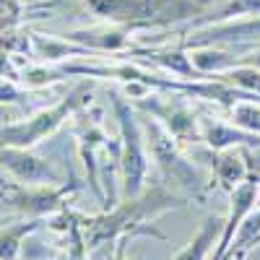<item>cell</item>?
Segmentation results:
<instances>
[{"label":"cell","instance_id":"obj_1","mask_svg":"<svg viewBox=\"0 0 260 260\" xmlns=\"http://www.w3.org/2000/svg\"><path fill=\"white\" fill-rule=\"evenodd\" d=\"M185 206L182 198L167 192L164 187H154L146 195H136V198H127L125 203H120L115 211L110 213H102L96 219H86V250H96L104 242H112L117 237H133V234H151V237H159L164 240V234L156 232L154 226H141L143 221H151L156 216L172 211V208H180Z\"/></svg>","mask_w":260,"mask_h":260},{"label":"cell","instance_id":"obj_2","mask_svg":"<svg viewBox=\"0 0 260 260\" xmlns=\"http://www.w3.org/2000/svg\"><path fill=\"white\" fill-rule=\"evenodd\" d=\"M115 110L122 127V187L127 198H136L143 190V175H146V154H143V141L141 130L136 125V117L130 107L115 96Z\"/></svg>","mask_w":260,"mask_h":260},{"label":"cell","instance_id":"obj_3","mask_svg":"<svg viewBox=\"0 0 260 260\" xmlns=\"http://www.w3.org/2000/svg\"><path fill=\"white\" fill-rule=\"evenodd\" d=\"M83 94V89H76L65 102H60L57 107H52V110H45L34 115L31 120L26 122H16V125H6L3 130H0V148L3 146H16V148H29L34 143H39L45 136H50L52 130L68 117V112L73 110V107L78 104V96Z\"/></svg>","mask_w":260,"mask_h":260},{"label":"cell","instance_id":"obj_4","mask_svg":"<svg viewBox=\"0 0 260 260\" xmlns=\"http://www.w3.org/2000/svg\"><path fill=\"white\" fill-rule=\"evenodd\" d=\"M148 138H151L154 159H156V164L161 167V172H164L169 180H175L177 185H185V187H192V190L201 187V182H203L201 175L195 172L192 164H187L177 154V146H175V141H172L169 130H164L156 120H151L148 122Z\"/></svg>","mask_w":260,"mask_h":260},{"label":"cell","instance_id":"obj_5","mask_svg":"<svg viewBox=\"0 0 260 260\" xmlns=\"http://www.w3.org/2000/svg\"><path fill=\"white\" fill-rule=\"evenodd\" d=\"M257 195H260V175H255V177L247 175L242 182H237V185L232 187V208H229V216H226V221H224V226H221L219 245H216L211 260H219V257L226 252V247L232 245L237 229L242 226L245 216L252 211V206H255V201H257Z\"/></svg>","mask_w":260,"mask_h":260},{"label":"cell","instance_id":"obj_6","mask_svg":"<svg viewBox=\"0 0 260 260\" xmlns=\"http://www.w3.org/2000/svg\"><path fill=\"white\" fill-rule=\"evenodd\" d=\"M0 164L8 167L18 180L24 182H57V172L31 154H26V148H16V146H3L0 148Z\"/></svg>","mask_w":260,"mask_h":260},{"label":"cell","instance_id":"obj_7","mask_svg":"<svg viewBox=\"0 0 260 260\" xmlns=\"http://www.w3.org/2000/svg\"><path fill=\"white\" fill-rule=\"evenodd\" d=\"M203 141L213 148V151H224L229 146H260V136L250 133V130H234L229 125H219V122H206L203 125Z\"/></svg>","mask_w":260,"mask_h":260},{"label":"cell","instance_id":"obj_8","mask_svg":"<svg viewBox=\"0 0 260 260\" xmlns=\"http://www.w3.org/2000/svg\"><path fill=\"white\" fill-rule=\"evenodd\" d=\"M255 245H260V208L255 213L250 211L245 216V221H242L240 229H237L232 245L226 247V252L219 260H245L252 252Z\"/></svg>","mask_w":260,"mask_h":260},{"label":"cell","instance_id":"obj_9","mask_svg":"<svg viewBox=\"0 0 260 260\" xmlns=\"http://www.w3.org/2000/svg\"><path fill=\"white\" fill-rule=\"evenodd\" d=\"M224 226V221L219 219H213V216H208V219L203 221L201 232L195 234V240H190L175 260H206L213 250V242H216V234H219V229Z\"/></svg>","mask_w":260,"mask_h":260},{"label":"cell","instance_id":"obj_10","mask_svg":"<svg viewBox=\"0 0 260 260\" xmlns=\"http://www.w3.org/2000/svg\"><path fill=\"white\" fill-rule=\"evenodd\" d=\"M190 62L198 73H226L237 65H245V57H232L221 50H198L190 55Z\"/></svg>","mask_w":260,"mask_h":260},{"label":"cell","instance_id":"obj_11","mask_svg":"<svg viewBox=\"0 0 260 260\" xmlns=\"http://www.w3.org/2000/svg\"><path fill=\"white\" fill-rule=\"evenodd\" d=\"M62 192L65 190H39V192H18L11 201L16 208L26 211V213H52L62 206Z\"/></svg>","mask_w":260,"mask_h":260},{"label":"cell","instance_id":"obj_12","mask_svg":"<svg viewBox=\"0 0 260 260\" xmlns=\"http://www.w3.org/2000/svg\"><path fill=\"white\" fill-rule=\"evenodd\" d=\"M42 221H21L11 229L0 232V260H16L18 250H21V240L26 234H31L34 229H39Z\"/></svg>","mask_w":260,"mask_h":260},{"label":"cell","instance_id":"obj_13","mask_svg":"<svg viewBox=\"0 0 260 260\" xmlns=\"http://www.w3.org/2000/svg\"><path fill=\"white\" fill-rule=\"evenodd\" d=\"M221 81L232 83V86H240V91H250L260 96V71L250 68V65H237V68L221 73Z\"/></svg>","mask_w":260,"mask_h":260},{"label":"cell","instance_id":"obj_14","mask_svg":"<svg viewBox=\"0 0 260 260\" xmlns=\"http://www.w3.org/2000/svg\"><path fill=\"white\" fill-rule=\"evenodd\" d=\"M216 175H219L221 182H226V185L234 187L237 182H242L250 172H247L245 161L237 156V154H221V159L216 161Z\"/></svg>","mask_w":260,"mask_h":260},{"label":"cell","instance_id":"obj_15","mask_svg":"<svg viewBox=\"0 0 260 260\" xmlns=\"http://www.w3.org/2000/svg\"><path fill=\"white\" fill-rule=\"evenodd\" d=\"M232 117H234V125H240L242 130H250V133L260 136V107L252 104L250 99L237 102L232 107Z\"/></svg>","mask_w":260,"mask_h":260},{"label":"cell","instance_id":"obj_16","mask_svg":"<svg viewBox=\"0 0 260 260\" xmlns=\"http://www.w3.org/2000/svg\"><path fill=\"white\" fill-rule=\"evenodd\" d=\"M245 16V13H260V0H232L224 16Z\"/></svg>","mask_w":260,"mask_h":260},{"label":"cell","instance_id":"obj_17","mask_svg":"<svg viewBox=\"0 0 260 260\" xmlns=\"http://www.w3.org/2000/svg\"><path fill=\"white\" fill-rule=\"evenodd\" d=\"M125 247H127V245H125V242H120V247H117V255H115V260H127V257H125Z\"/></svg>","mask_w":260,"mask_h":260}]
</instances>
